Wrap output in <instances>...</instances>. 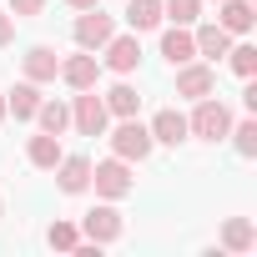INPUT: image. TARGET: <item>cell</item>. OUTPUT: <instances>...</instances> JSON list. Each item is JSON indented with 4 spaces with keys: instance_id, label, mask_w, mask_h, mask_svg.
Listing matches in <instances>:
<instances>
[{
    "instance_id": "1",
    "label": "cell",
    "mask_w": 257,
    "mask_h": 257,
    "mask_svg": "<svg viewBox=\"0 0 257 257\" xmlns=\"http://www.w3.org/2000/svg\"><path fill=\"white\" fill-rule=\"evenodd\" d=\"M187 132H192L197 142H222V137L232 132V111H227L217 96H202L197 111L187 116Z\"/></svg>"
},
{
    "instance_id": "2",
    "label": "cell",
    "mask_w": 257,
    "mask_h": 257,
    "mask_svg": "<svg viewBox=\"0 0 257 257\" xmlns=\"http://www.w3.org/2000/svg\"><path fill=\"white\" fill-rule=\"evenodd\" d=\"M152 132L137 121V116H121V126L111 132V157H121V162H147L152 157Z\"/></svg>"
},
{
    "instance_id": "3",
    "label": "cell",
    "mask_w": 257,
    "mask_h": 257,
    "mask_svg": "<svg viewBox=\"0 0 257 257\" xmlns=\"http://www.w3.org/2000/svg\"><path fill=\"white\" fill-rule=\"evenodd\" d=\"M106 121H111V111H106V101L96 96V86L71 101V126H76L81 137H106Z\"/></svg>"
},
{
    "instance_id": "4",
    "label": "cell",
    "mask_w": 257,
    "mask_h": 257,
    "mask_svg": "<svg viewBox=\"0 0 257 257\" xmlns=\"http://www.w3.org/2000/svg\"><path fill=\"white\" fill-rule=\"evenodd\" d=\"M91 187H96V197H106V202L126 197V192H132V162H121V157L96 162V167H91Z\"/></svg>"
},
{
    "instance_id": "5",
    "label": "cell",
    "mask_w": 257,
    "mask_h": 257,
    "mask_svg": "<svg viewBox=\"0 0 257 257\" xmlns=\"http://www.w3.org/2000/svg\"><path fill=\"white\" fill-rule=\"evenodd\" d=\"M71 36H76V46H81V51H101V46L116 36V21H111V16H101V6H91V11H81V21H76V31H71Z\"/></svg>"
},
{
    "instance_id": "6",
    "label": "cell",
    "mask_w": 257,
    "mask_h": 257,
    "mask_svg": "<svg viewBox=\"0 0 257 257\" xmlns=\"http://www.w3.org/2000/svg\"><path fill=\"white\" fill-rule=\"evenodd\" d=\"M212 91H217V71H212V66H202V61L177 66V96L202 101V96H212Z\"/></svg>"
},
{
    "instance_id": "7",
    "label": "cell",
    "mask_w": 257,
    "mask_h": 257,
    "mask_svg": "<svg viewBox=\"0 0 257 257\" xmlns=\"http://www.w3.org/2000/svg\"><path fill=\"white\" fill-rule=\"evenodd\" d=\"M61 81H66L71 91H91V86L101 81V61H96V51L66 56V61H61Z\"/></svg>"
},
{
    "instance_id": "8",
    "label": "cell",
    "mask_w": 257,
    "mask_h": 257,
    "mask_svg": "<svg viewBox=\"0 0 257 257\" xmlns=\"http://www.w3.org/2000/svg\"><path fill=\"white\" fill-rule=\"evenodd\" d=\"M101 51H106V66H111L116 76H132V71L142 66V46H137V31H132V36H111Z\"/></svg>"
},
{
    "instance_id": "9",
    "label": "cell",
    "mask_w": 257,
    "mask_h": 257,
    "mask_svg": "<svg viewBox=\"0 0 257 257\" xmlns=\"http://www.w3.org/2000/svg\"><path fill=\"white\" fill-rule=\"evenodd\" d=\"M147 132H152V142H162V147H182L192 132H187V116L177 111V106H167V111H157L152 116V126H147Z\"/></svg>"
},
{
    "instance_id": "10",
    "label": "cell",
    "mask_w": 257,
    "mask_h": 257,
    "mask_svg": "<svg viewBox=\"0 0 257 257\" xmlns=\"http://www.w3.org/2000/svg\"><path fill=\"white\" fill-rule=\"evenodd\" d=\"M21 66H26V81H36V86H46V81L61 76V56H56L51 46H31V51L21 56Z\"/></svg>"
},
{
    "instance_id": "11",
    "label": "cell",
    "mask_w": 257,
    "mask_h": 257,
    "mask_svg": "<svg viewBox=\"0 0 257 257\" xmlns=\"http://www.w3.org/2000/svg\"><path fill=\"white\" fill-rule=\"evenodd\" d=\"M56 187H61L66 197L86 192V187H91V162H86V157H61V162H56Z\"/></svg>"
},
{
    "instance_id": "12",
    "label": "cell",
    "mask_w": 257,
    "mask_h": 257,
    "mask_svg": "<svg viewBox=\"0 0 257 257\" xmlns=\"http://www.w3.org/2000/svg\"><path fill=\"white\" fill-rule=\"evenodd\" d=\"M81 232H86L91 242H116V237H121V212H116V207H91L86 222H81Z\"/></svg>"
},
{
    "instance_id": "13",
    "label": "cell",
    "mask_w": 257,
    "mask_h": 257,
    "mask_svg": "<svg viewBox=\"0 0 257 257\" xmlns=\"http://www.w3.org/2000/svg\"><path fill=\"white\" fill-rule=\"evenodd\" d=\"M217 6H222V11H217V26H222L227 36H247V31H252V21H257V16H252V0H217Z\"/></svg>"
},
{
    "instance_id": "14",
    "label": "cell",
    "mask_w": 257,
    "mask_h": 257,
    "mask_svg": "<svg viewBox=\"0 0 257 257\" xmlns=\"http://www.w3.org/2000/svg\"><path fill=\"white\" fill-rule=\"evenodd\" d=\"M162 56H167L172 66H187V61H197V41H192V31H187V26H172V31L162 36Z\"/></svg>"
},
{
    "instance_id": "15",
    "label": "cell",
    "mask_w": 257,
    "mask_h": 257,
    "mask_svg": "<svg viewBox=\"0 0 257 257\" xmlns=\"http://www.w3.org/2000/svg\"><path fill=\"white\" fill-rule=\"evenodd\" d=\"M26 157H31V167H41V172H56V162H61L66 152H61V137H51V132H41V137H31V147H26Z\"/></svg>"
},
{
    "instance_id": "16",
    "label": "cell",
    "mask_w": 257,
    "mask_h": 257,
    "mask_svg": "<svg viewBox=\"0 0 257 257\" xmlns=\"http://www.w3.org/2000/svg\"><path fill=\"white\" fill-rule=\"evenodd\" d=\"M41 106V86L36 81H21L16 91H6V111H16V121H31Z\"/></svg>"
},
{
    "instance_id": "17",
    "label": "cell",
    "mask_w": 257,
    "mask_h": 257,
    "mask_svg": "<svg viewBox=\"0 0 257 257\" xmlns=\"http://www.w3.org/2000/svg\"><path fill=\"white\" fill-rule=\"evenodd\" d=\"M126 26L132 31H157L162 26V0H126Z\"/></svg>"
},
{
    "instance_id": "18",
    "label": "cell",
    "mask_w": 257,
    "mask_h": 257,
    "mask_svg": "<svg viewBox=\"0 0 257 257\" xmlns=\"http://www.w3.org/2000/svg\"><path fill=\"white\" fill-rule=\"evenodd\" d=\"M192 41H197V56H212V61H217V56H227V46H232V36H227L217 21H212V26H202V31H192Z\"/></svg>"
},
{
    "instance_id": "19",
    "label": "cell",
    "mask_w": 257,
    "mask_h": 257,
    "mask_svg": "<svg viewBox=\"0 0 257 257\" xmlns=\"http://www.w3.org/2000/svg\"><path fill=\"white\" fill-rule=\"evenodd\" d=\"M101 101H106V111H111V116H137V106H142L137 86H126V81H116V86H111Z\"/></svg>"
},
{
    "instance_id": "20",
    "label": "cell",
    "mask_w": 257,
    "mask_h": 257,
    "mask_svg": "<svg viewBox=\"0 0 257 257\" xmlns=\"http://www.w3.org/2000/svg\"><path fill=\"white\" fill-rule=\"evenodd\" d=\"M36 121H41V132L61 137L66 126H71V106H66V101H41V106H36Z\"/></svg>"
},
{
    "instance_id": "21",
    "label": "cell",
    "mask_w": 257,
    "mask_h": 257,
    "mask_svg": "<svg viewBox=\"0 0 257 257\" xmlns=\"http://www.w3.org/2000/svg\"><path fill=\"white\" fill-rule=\"evenodd\" d=\"M222 242H227L232 252H247V247L257 242V232H252V222H247V217H232V222L222 227Z\"/></svg>"
},
{
    "instance_id": "22",
    "label": "cell",
    "mask_w": 257,
    "mask_h": 257,
    "mask_svg": "<svg viewBox=\"0 0 257 257\" xmlns=\"http://www.w3.org/2000/svg\"><path fill=\"white\" fill-rule=\"evenodd\" d=\"M202 16V0H162V21H172V26H192Z\"/></svg>"
},
{
    "instance_id": "23",
    "label": "cell",
    "mask_w": 257,
    "mask_h": 257,
    "mask_svg": "<svg viewBox=\"0 0 257 257\" xmlns=\"http://www.w3.org/2000/svg\"><path fill=\"white\" fill-rule=\"evenodd\" d=\"M232 147H237V157H257V121L247 116V121H232Z\"/></svg>"
},
{
    "instance_id": "24",
    "label": "cell",
    "mask_w": 257,
    "mask_h": 257,
    "mask_svg": "<svg viewBox=\"0 0 257 257\" xmlns=\"http://www.w3.org/2000/svg\"><path fill=\"white\" fill-rule=\"evenodd\" d=\"M46 242H51L56 252H71V247L81 242V227H71V222H51V227H46Z\"/></svg>"
},
{
    "instance_id": "25",
    "label": "cell",
    "mask_w": 257,
    "mask_h": 257,
    "mask_svg": "<svg viewBox=\"0 0 257 257\" xmlns=\"http://www.w3.org/2000/svg\"><path fill=\"white\" fill-rule=\"evenodd\" d=\"M227 56H232V71H237L242 81H252V71H257V51H252V46H227Z\"/></svg>"
},
{
    "instance_id": "26",
    "label": "cell",
    "mask_w": 257,
    "mask_h": 257,
    "mask_svg": "<svg viewBox=\"0 0 257 257\" xmlns=\"http://www.w3.org/2000/svg\"><path fill=\"white\" fill-rule=\"evenodd\" d=\"M46 11V0H11V16L21 21V16H41Z\"/></svg>"
},
{
    "instance_id": "27",
    "label": "cell",
    "mask_w": 257,
    "mask_h": 257,
    "mask_svg": "<svg viewBox=\"0 0 257 257\" xmlns=\"http://www.w3.org/2000/svg\"><path fill=\"white\" fill-rule=\"evenodd\" d=\"M11 41H16V16L0 11V46H11Z\"/></svg>"
},
{
    "instance_id": "28",
    "label": "cell",
    "mask_w": 257,
    "mask_h": 257,
    "mask_svg": "<svg viewBox=\"0 0 257 257\" xmlns=\"http://www.w3.org/2000/svg\"><path fill=\"white\" fill-rule=\"evenodd\" d=\"M71 11H91V6H101V0H66Z\"/></svg>"
},
{
    "instance_id": "29",
    "label": "cell",
    "mask_w": 257,
    "mask_h": 257,
    "mask_svg": "<svg viewBox=\"0 0 257 257\" xmlns=\"http://www.w3.org/2000/svg\"><path fill=\"white\" fill-rule=\"evenodd\" d=\"M0 121H6V91H0Z\"/></svg>"
},
{
    "instance_id": "30",
    "label": "cell",
    "mask_w": 257,
    "mask_h": 257,
    "mask_svg": "<svg viewBox=\"0 0 257 257\" xmlns=\"http://www.w3.org/2000/svg\"><path fill=\"white\" fill-rule=\"evenodd\" d=\"M0 212H6V202H0Z\"/></svg>"
}]
</instances>
